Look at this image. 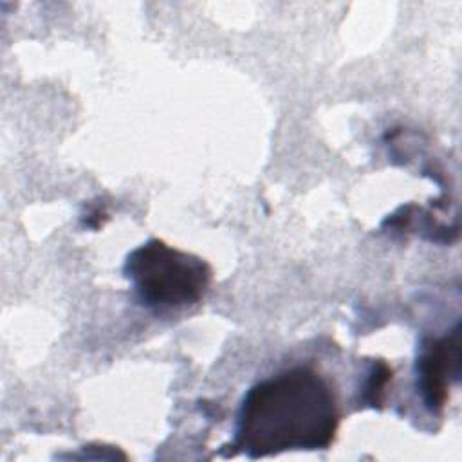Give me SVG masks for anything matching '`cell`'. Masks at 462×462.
I'll use <instances>...</instances> for the list:
<instances>
[{"instance_id":"1","label":"cell","mask_w":462,"mask_h":462,"mask_svg":"<svg viewBox=\"0 0 462 462\" xmlns=\"http://www.w3.org/2000/svg\"><path fill=\"white\" fill-rule=\"evenodd\" d=\"M339 428L330 383L312 366H292L254 383L244 395L231 455L262 458L283 451L327 449Z\"/></svg>"},{"instance_id":"2","label":"cell","mask_w":462,"mask_h":462,"mask_svg":"<svg viewBox=\"0 0 462 462\" xmlns=\"http://www.w3.org/2000/svg\"><path fill=\"white\" fill-rule=\"evenodd\" d=\"M139 305L159 316L186 310L202 301L213 271L191 253L150 238L128 253L123 265Z\"/></svg>"},{"instance_id":"3","label":"cell","mask_w":462,"mask_h":462,"mask_svg":"<svg viewBox=\"0 0 462 462\" xmlns=\"http://www.w3.org/2000/svg\"><path fill=\"white\" fill-rule=\"evenodd\" d=\"M460 374V325L444 336L422 337L417 359L415 377L417 392L431 411H442L449 399V390Z\"/></svg>"},{"instance_id":"4","label":"cell","mask_w":462,"mask_h":462,"mask_svg":"<svg viewBox=\"0 0 462 462\" xmlns=\"http://www.w3.org/2000/svg\"><path fill=\"white\" fill-rule=\"evenodd\" d=\"M392 379V368L384 363V361H377L374 363V368H372V374H370V379L365 386V399L370 406H375V404H381L383 401V393L386 390V384L388 381Z\"/></svg>"}]
</instances>
